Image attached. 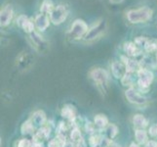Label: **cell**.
<instances>
[{
    "instance_id": "cell-1",
    "label": "cell",
    "mask_w": 157,
    "mask_h": 147,
    "mask_svg": "<svg viewBox=\"0 0 157 147\" xmlns=\"http://www.w3.org/2000/svg\"><path fill=\"white\" fill-rule=\"evenodd\" d=\"M89 76L101 91H104V92L106 91L109 78H108V74L105 70L101 69V68L93 69L90 72Z\"/></svg>"
},
{
    "instance_id": "cell-2",
    "label": "cell",
    "mask_w": 157,
    "mask_h": 147,
    "mask_svg": "<svg viewBox=\"0 0 157 147\" xmlns=\"http://www.w3.org/2000/svg\"><path fill=\"white\" fill-rule=\"evenodd\" d=\"M151 15H152V11L147 7H143L137 10L129 11L127 14L128 20L134 24L143 23V22H147L150 19Z\"/></svg>"
},
{
    "instance_id": "cell-3",
    "label": "cell",
    "mask_w": 157,
    "mask_h": 147,
    "mask_svg": "<svg viewBox=\"0 0 157 147\" xmlns=\"http://www.w3.org/2000/svg\"><path fill=\"white\" fill-rule=\"evenodd\" d=\"M88 32V26L82 20H76L72 24L71 28L68 31V35L72 40L80 39L81 37L85 36Z\"/></svg>"
},
{
    "instance_id": "cell-4",
    "label": "cell",
    "mask_w": 157,
    "mask_h": 147,
    "mask_svg": "<svg viewBox=\"0 0 157 147\" xmlns=\"http://www.w3.org/2000/svg\"><path fill=\"white\" fill-rule=\"evenodd\" d=\"M125 97L130 103L139 106H144L147 102V98L142 94H140L134 88H129L125 90Z\"/></svg>"
},
{
    "instance_id": "cell-5",
    "label": "cell",
    "mask_w": 157,
    "mask_h": 147,
    "mask_svg": "<svg viewBox=\"0 0 157 147\" xmlns=\"http://www.w3.org/2000/svg\"><path fill=\"white\" fill-rule=\"evenodd\" d=\"M138 84L142 89H147L153 80V74L147 69H140L137 73Z\"/></svg>"
},
{
    "instance_id": "cell-6",
    "label": "cell",
    "mask_w": 157,
    "mask_h": 147,
    "mask_svg": "<svg viewBox=\"0 0 157 147\" xmlns=\"http://www.w3.org/2000/svg\"><path fill=\"white\" fill-rule=\"evenodd\" d=\"M105 29H106V24L105 21L98 22L97 25H95L93 28L88 31L87 35H85V40L90 41L98 39V37H100L105 31Z\"/></svg>"
},
{
    "instance_id": "cell-7",
    "label": "cell",
    "mask_w": 157,
    "mask_h": 147,
    "mask_svg": "<svg viewBox=\"0 0 157 147\" xmlns=\"http://www.w3.org/2000/svg\"><path fill=\"white\" fill-rule=\"evenodd\" d=\"M67 13L68 12H67V9L66 6H63V5H59V6H57L55 9H54L53 12L50 14V20L55 25H59L67 19Z\"/></svg>"
},
{
    "instance_id": "cell-8",
    "label": "cell",
    "mask_w": 157,
    "mask_h": 147,
    "mask_svg": "<svg viewBox=\"0 0 157 147\" xmlns=\"http://www.w3.org/2000/svg\"><path fill=\"white\" fill-rule=\"evenodd\" d=\"M111 71H112V75L116 79H121V80L128 73L126 65L121 62H113L111 65Z\"/></svg>"
},
{
    "instance_id": "cell-9",
    "label": "cell",
    "mask_w": 157,
    "mask_h": 147,
    "mask_svg": "<svg viewBox=\"0 0 157 147\" xmlns=\"http://www.w3.org/2000/svg\"><path fill=\"white\" fill-rule=\"evenodd\" d=\"M17 24L25 32H28V34H31V32L34 31L33 23H32L30 20H29L28 18H26V16H25V15L19 16V18L17 19Z\"/></svg>"
},
{
    "instance_id": "cell-10",
    "label": "cell",
    "mask_w": 157,
    "mask_h": 147,
    "mask_svg": "<svg viewBox=\"0 0 157 147\" xmlns=\"http://www.w3.org/2000/svg\"><path fill=\"white\" fill-rule=\"evenodd\" d=\"M29 37H30V39L32 41V43L34 44V47L37 49L38 51H43L44 49L47 47L48 45V43L42 39V37L37 34L36 31H33V32H31V34H29Z\"/></svg>"
},
{
    "instance_id": "cell-11",
    "label": "cell",
    "mask_w": 157,
    "mask_h": 147,
    "mask_svg": "<svg viewBox=\"0 0 157 147\" xmlns=\"http://www.w3.org/2000/svg\"><path fill=\"white\" fill-rule=\"evenodd\" d=\"M13 18V10L12 7L10 5H7L5 6L2 10H1V15H0V23H1V26H7L10 21Z\"/></svg>"
},
{
    "instance_id": "cell-12",
    "label": "cell",
    "mask_w": 157,
    "mask_h": 147,
    "mask_svg": "<svg viewBox=\"0 0 157 147\" xmlns=\"http://www.w3.org/2000/svg\"><path fill=\"white\" fill-rule=\"evenodd\" d=\"M30 120L32 124H33L34 128L35 127L41 128L44 126L46 123V115L43 111H36L32 114V117Z\"/></svg>"
},
{
    "instance_id": "cell-13",
    "label": "cell",
    "mask_w": 157,
    "mask_h": 147,
    "mask_svg": "<svg viewBox=\"0 0 157 147\" xmlns=\"http://www.w3.org/2000/svg\"><path fill=\"white\" fill-rule=\"evenodd\" d=\"M49 18L46 14H40L36 17L35 19V25L40 31H45L48 27H49Z\"/></svg>"
},
{
    "instance_id": "cell-14",
    "label": "cell",
    "mask_w": 157,
    "mask_h": 147,
    "mask_svg": "<svg viewBox=\"0 0 157 147\" xmlns=\"http://www.w3.org/2000/svg\"><path fill=\"white\" fill-rule=\"evenodd\" d=\"M135 138L138 144H145L148 141V134L144 129H138L135 132Z\"/></svg>"
},
{
    "instance_id": "cell-15",
    "label": "cell",
    "mask_w": 157,
    "mask_h": 147,
    "mask_svg": "<svg viewBox=\"0 0 157 147\" xmlns=\"http://www.w3.org/2000/svg\"><path fill=\"white\" fill-rule=\"evenodd\" d=\"M94 124H95V126L100 129H105L108 125H109L108 124V119L106 118V116L102 115V114H99V115L95 116Z\"/></svg>"
},
{
    "instance_id": "cell-16",
    "label": "cell",
    "mask_w": 157,
    "mask_h": 147,
    "mask_svg": "<svg viewBox=\"0 0 157 147\" xmlns=\"http://www.w3.org/2000/svg\"><path fill=\"white\" fill-rule=\"evenodd\" d=\"M133 124L138 129H144L145 127H147L148 122L144 116L140 115V114H137V115L133 117Z\"/></svg>"
},
{
    "instance_id": "cell-17",
    "label": "cell",
    "mask_w": 157,
    "mask_h": 147,
    "mask_svg": "<svg viewBox=\"0 0 157 147\" xmlns=\"http://www.w3.org/2000/svg\"><path fill=\"white\" fill-rule=\"evenodd\" d=\"M62 116L63 118L69 120V121H72V120L75 119L76 113H75L74 108L71 105H66L62 109Z\"/></svg>"
},
{
    "instance_id": "cell-18",
    "label": "cell",
    "mask_w": 157,
    "mask_h": 147,
    "mask_svg": "<svg viewBox=\"0 0 157 147\" xmlns=\"http://www.w3.org/2000/svg\"><path fill=\"white\" fill-rule=\"evenodd\" d=\"M123 49H124V51L126 52L127 55H129V56H136L140 53L138 46L132 42H126L123 46Z\"/></svg>"
},
{
    "instance_id": "cell-19",
    "label": "cell",
    "mask_w": 157,
    "mask_h": 147,
    "mask_svg": "<svg viewBox=\"0 0 157 147\" xmlns=\"http://www.w3.org/2000/svg\"><path fill=\"white\" fill-rule=\"evenodd\" d=\"M105 129V137H107L110 140L114 138L118 133V128L114 124H109Z\"/></svg>"
},
{
    "instance_id": "cell-20",
    "label": "cell",
    "mask_w": 157,
    "mask_h": 147,
    "mask_svg": "<svg viewBox=\"0 0 157 147\" xmlns=\"http://www.w3.org/2000/svg\"><path fill=\"white\" fill-rule=\"evenodd\" d=\"M126 68H127V72L128 73H138L139 71L142 69L140 66V63L138 61H135V60H130L128 59L126 62Z\"/></svg>"
},
{
    "instance_id": "cell-21",
    "label": "cell",
    "mask_w": 157,
    "mask_h": 147,
    "mask_svg": "<svg viewBox=\"0 0 157 147\" xmlns=\"http://www.w3.org/2000/svg\"><path fill=\"white\" fill-rule=\"evenodd\" d=\"M54 9H55V7H54V4L53 2L51 1V0H44V1L42 2L41 4V12L43 14H51Z\"/></svg>"
},
{
    "instance_id": "cell-22",
    "label": "cell",
    "mask_w": 157,
    "mask_h": 147,
    "mask_svg": "<svg viewBox=\"0 0 157 147\" xmlns=\"http://www.w3.org/2000/svg\"><path fill=\"white\" fill-rule=\"evenodd\" d=\"M64 144H66V137H63V135H59L49 143L50 147H63Z\"/></svg>"
},
{
    "instance_id": "cell-23",
    "label": "cell",
    "mask_w": 157,
    "mask_h": 147,
    "mask_svg": "<svg viewBox=\"0 0 157 147\" xmlns=\"http://www.w3.org/2000/svg\"><path fill=\"white\" fill-rule=\"evenodd\" d=\"M34 129V126L33 124H32L31 120H29V121H26L23 124V126H21V133L24 134H26V133H31L33 132Z\"/></svg>"
},
{
    "instance_id": "cell-24",
    "label": "cell",
    "mask_w": 157,
    "mask_h": 147,
    "mask_svg": "<svg viewBox=\"0 0 157 147\" xmlns=\"http://www.w3.org/2000/svg\"><path fill=\"white\" fill-rule=\"evenodd\" d=\"M145 51L149 53L157 51V39H150L147 41V43L144 46Z\"/></svg>"
},
{
    "instance_id": "cell-25",
    "label": "cell",
    "mask_w": 157,
    "mask_h": 147,
    "mask_svg": "<svg viewBox=\"0 0 157 147\" xmlns=\"http://www.w3.org/2000/svg\"><path fill=\"white\" fill-rule=\"evenodd\" d=\"M101 138L99 135H92L89 139V144L92 146V147H97V146H100V143L101 141Z\"/></svg>"
},
{
    "instance_id": "cell-26",
    "label": "cell",
    "mask_w": 157,
    "mask_h": 147,
    "mask_svg": "<svg viewBox=\"0 0 157 147\" xmlns=\"http://www.w3.org/2000/svg\"><path fill=\"white\" fill-rule=\"evenodd\" d=\"M132 73H127L125 76L123 77V79L121 80L123 85H128L130 88H132V84H133V79H132Z\"/></svg>"
},
{
    "instance_id": "cell-27",
    "label": "cell",
    "mask_w": 157,
    "mask_h": 147,
    "mask_svg": "<svg viewBox=\"0 0 157 147\" xmlns=\"http://www.w3.org/2000/svg\"><path fill=\"white\" fill-rule=\"evenodd\" d=\"M148 39H145V37L144 36H139L137 37L136 39H135V44H136L137 46H145V44L147 43Z\"/></svg>"
},
{
    "instance_id": "cell-28",
    "label": "cell",
    "mask_w": 157,
    "mask_h": 147,
    "mask_svg": "<svg viewBox=\"0 0 157 147\" xmlns=\"http://www.w3.org/2000/svg\"><path fill=\"white\" fill-rule=\"evenodd\" d=\"M71 139L74 141V142H79V141L81 140V133L79 132V129H75L72 130L71 133Z\"/></svg>"
},
{
    "instance_id": "cell-29",
    "label": "cell",
    "mask_w": 157,
    "mask_h": 147,
    "mask_svg": "<svg viewBox=\"0 0 157 147\" xmlns=\"http://www.w3.org/2000/svg\"><path fill=\"white\" fill-rule=\"evenodd\" d=\"M148 134L150 135L151 137L157 138V123H156V124H153V125H151V126L149 127Z\"/></svg>"
},
{
    "instance_id": "cell-30",
    "label": "cell",
    "mask_w": 157,
    "mask_h": 147,
    "mask_svg": "<svg viewBox=\"0 0 157 147\" xmlns=\"http://www.w3.org/2000/svg\"><path fill=\"white\" fill-rule=\"evenodd\" d=\"M18 147H32V144L29 139H21L19 141Z\"/></svg>"
},
{
    "instance_id": "cell-31",
    "label": "cell",
    "mask_w": 157,
    "mask_h": 147,
    "mask_svg": "<svg viewBox=\"0 0 157 147\" xmlns=\"http://www.w3.org/2000/svg\"><path fill=\"white\" fill-rule=\"evenodd\" d=\"M144 147H157V141L156 140H148L144 144Z\"/></svg>"
},
{
    "instance_id": "cell-32",
    "label": "cell",
    "mask_w": 157,
    "mask_h": 147,
    "mask_svg": "<svg viewBox=\"0 0 157 147\" xmlns=\"http://www.w3.org/2000/svg\"><path fill=\"white\" fill-rule=\"evenodd\" d=\"M32 147H42L41 142H38V141H35L34 143H32Z\"/></svg>"
},
{
    "instance_id": "cell-33",
    "label": "cell",
    "mask_w": 157,
    "mask_h": 147,
    "mask_svg": "<svg viewBox=\"0 0 157 147\" xmlns=\"http://www.w3.org/2000/svg\"><path fill=\"white\" fill-rule=\"evenodd\" d=\"M108 147H120V145H118L117 143H113V142H111V144L108 146Z\"/></svg>"
},
{
    "instance_id": "cell-34",
    "label": "cell",
    "mask_w": 157,
    "mask_h": 147,
    "mask_svg": "<svg viewBox=\"0 0 157 147\" xmlns=\"http://www.w3.org/2000/svg\"><path fill=\"white\" fill-rule=\"evenodd\" d=\"M130 147H140L138 144H136V143H131V145H130Z\"/></svg>"
}]
</instances>
